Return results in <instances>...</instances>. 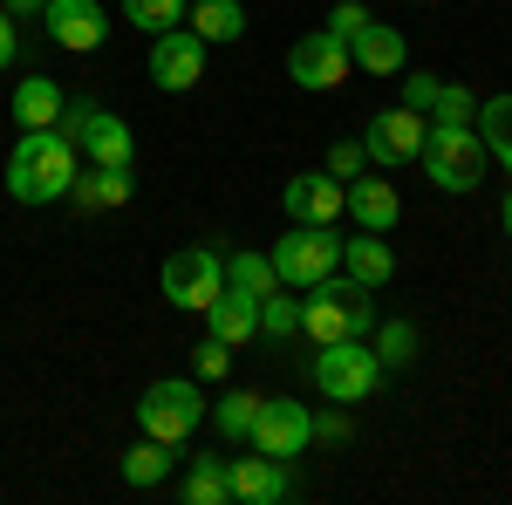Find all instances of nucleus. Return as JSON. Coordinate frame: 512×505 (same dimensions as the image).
I'll use <instances>...</instances> for the list:
<instances>
[{
  "mask_svg": "<svg viewBox=\"0 0 512 505\" xmlns=\"http://www.w3.org/2000/svg\"><path fill=\"white\" fill-rule=\"evenodd\" d=\"M260 335H301V301H287V294H267L260 301Z\"/></svg>",
  "mask_w": 512,
  "mask_h": 505,
  "instance_id": "31",
  "label": "nucleus"
},
{
  "mask_svg": "<svg viewBox=\"0 0 512 505\" xmlns=\"http://www.w3.org/2000/svg\"><path fill=\"white\" fill-rule=\"evenodd\" d=\"M0 7H7L14 21H28V14H35V21H41V7H48V0H0Z\"/></svg>",
  "mask_w": 512,
  "mask_h": 505,
  "instance_id": "38",
  "label": "nucleus"
},
{
  "mask_svg": "<svg viewBox=\"0 0 512 505\" xmlns=\"http://www.w3.org/2000/svg\"><path fill=\"white\" fill-rule=\"evenodd\" d=\"M424 171H431L437 192H478L485 185V164H492V151L478 144V130H424Z\"/></svg>",
  "mask_w": 512,
  "mask_h": 505,
  "instance_id": "4",
  "label": "nucleus"
},
{
  "mask_svg": "<svg viewBox=\"0 0 512 505\" xmlns=\"http://www.w3.org/2000/svg\"><path fill=\"white\" fill-rule=\"evenodd\" d=\"M342 267V239H335V226H294L287 239H274V273L280 287H321L328 273Z\"/></svg>",
  "mask_w": 512,
  "mask_h": 505,
  "instance_id": "6",
  "label": "nucleus"
},
{
  "mask_svg": "<svg viewBox=\"0 0 512 505\" xmlns=\"http://www.w3.org/2000/svg\"><path fill=\"white\" fill-rule=\"evenodd\" d=\"M253 451H267V458H301L308 444H315V417H308V403H294V396H260V410H253V437H246Z\"/></svg>",
  "mask_w": 512,
  "mask_h": 505,
  "instance_id": "9",
  "label": "nucleus"
},
{
  "mask_svg": "<svg viewBox=\"0 0 512 505\" xmlns=\"http://www.w3.org/2000/svg\"><path fill=\"white\" fill-rule=\"evenodd\" d=\"M178 465L171 458V444H158V437H144L137 451H123V478L137 485V492H151V485H164V471Z\"/></svg>",
  "mask_w": 512,
  "mask_h": 505,
  "instance_id": "25",
  "label": "nucleus"
},
{
  "mask_svg": "<svg viewBox=\"0 0 512 505\" xmlns=\"http://www.w3.org/2000/svg\"><path fill=\"white\" fill-rule=\"evenodd\" d=\"M185 21H192V35L205 41V48H212V41H239V35H246V7H239V0H198Z\"/></svg>",
  "mask_w": 512,
  "mask_h": 505,
  "instance_id": "22",
  "label": "nucleus"
},
{
  "mask_svg": "<svg viewBox=\"0 0 512 505\" xmlns=\"http://www.w3.org/2000/svg\"><path fill=\"white\" fill-rule=\"evenodd\" d=\"M315 383L328 403H369L383 389V355L355 342H315Z\"/></svg>",
  "mask_w": 512,
  "mask_h": 505,
  "instance_id": "3",
  "label": "nucleus"
},
{
  "mask_svg": "<svg viewBox=\"0 0 512 505\" xmlns=\"http://www.w3.org/2000/svg\"><path fill=\"white\" fill-rule=\"evenodd\" d=\"M349 55H355V69H362V76H403V62H410V41L396 35L390 21H376V14H369V28L349 41Z\"/></svg>",
  "mask_w": 512,
  "mask_h": 505,
  "instance_id": "16",
  "label": "nucleus"
},
{
  "mask_svg": "<svg viewBox=\"0 0 512 505\" xmlns=\"http://www.w3.org/2000/svg\"><path fill=\"white\" fill-rule=\"evenodd\" d=\"M55 130H62L69 144H76V157L130 171V151H137V137H130V123H123V117H110V110H89V103H69Z\"/></svg>",
  "mask_w": 512,
  "mask_h": 505,
  "instance_id": "8",
  "label": "nucleus"
},
{
  "mask_svg": "<svg viewBox=\"0 0 512 505\" xmlns=\"http://www.w3.org/2000/svg\"><path fill=\"white\" fill-rule=\"evenodd\" d=\"M472 130H478V144L499 157L512 171V96H492V103H478V117H472Z\"/></svg>",
  "mask_w": 512,
  "mask_h": 505,
  "instance_id": "24",
  "label": "nucleus"
},
{
  "mask_svg": "<svg viewBox=\"0 0 512 505\" xmlns=\"http://www.w3.org/2000/svg\"><path fill=\"white\" fill-rule=\"evenodd\" d=\"M424 117H431L437 130H472L478 96H472V89H458V82H437V96H431V110H424Z\"/></svg>",
  "mask_w": 512,
  "mask_h": 505,
  "instance_id": "27",
  "label": "nucleus"
},
{
  "mask_svg": "<svg viewBox=\"0 0 512 505\" xmlns=\"http://www.w3.org/2000/svg\"><path fill=\"white\" fill-rule=\"evenodd\" d=\"M362 28H369V7H362V0H342V7L328 14V35L335 41H355Z\"/></svg>",
  "mask_w": 512,
  "mask_h": 505,
  "instance_id": "33",
  "label": "nucleus"
},
{
  "mask_svg": "<svg viewBox=\"0 0 512 505\" xmlns=\"http://www.w3.org/2000/svg\"><path fill=\"white\" fill-rule=\"evenodd\" d=\"M369 328H376V301H369L362 280L328 273L321 287H308V301H301V335L308 342H355Z\"/></svg>",
  "mask_w": 512,
  "mask_h": 505,
  "instance_id": "2",
  "label": "nucleus"
},
{
  "mask_svg": "<svg viewBox=\"0 0 512 505\" xmlns=\"http://www.w3.org/2000/svg\"><path fill=\"white\" fill-rule=\"evenodd\" d=\"M253 410H260L253 389H226V396H219V437L246 444V437H253Z\"/></svg>",
  "mask_w": 512,
  "mask_h": 505,
  "instance_id": "29",
  "label": "nucleus"
},
{
  "mask_svg": "<svg viewBox=\"0 0 512 505\" xmlns=\"http://www.w3.org/2000/svg\"><path fill=\"white\" fill-rule=\"evenodd\" d=\"M226 287L253 294V301H267V294L280 287V273H274V260H267V253H233V260H226Z\"/></svg>",
  "mask_w": 512,
  "mask_h": 505,
  "instance_id": "26",
  "label": "nucleus"
},
{
  "mask_svg": "<svg viewBox=\"0 0 512 505\" xmlns=\"http://www.w3.org/2000/svg\"><path fill=\"white\" fill-rule=\"evenodd\" d=\"M185 499L192 505H226L233 499V471L219 465V451H198L192 465H185Z\"/></svg>",
  "mask_w": 512,
  "mask_h": 505,
  "instance_id": "23",
  "label": "nucleus"
},
{
  "mask_svg": "<svg viewBox=\"0 0 512 505\" xmlns=\"http://www.w3.org/2000/svg\"><path fill=\"white\" fill-rule=\"evenodd\" d=\"M349 219L362 226V233H390L396 219H403V198H396V185L383 178V171L349 178Z\"/></svg>",
  "mask_w": 512,
  "mask_h": 505,
  "instance_id": "15",
  "label": "nucleus"
},
{
  "mask_svg": "<svg viewBox=\"0 0 512 505\" xmlns=\"http://www.w3.org/2000/svg\"><path fill=\"white\" fill-rule=\"evenodd\" d=\"M362 171H369V151H362V144H328V178L349 185V178H362Z\"/></svg>",
  "mask_w": 512,
  "mask_h": 505,
  "instance_id": "32",
  "label": "nucleus"
},
{
  "mask_svg": "<svg viewBox=\"0 0 512 505\" xmlns=\"http://www.w3.org/2000/svg\"><path fill=\"white\" fill-rule=\"evenodd\" d=\"M192 7L185 0H123V21L130 28H144V35H164V28H178Z\"/></svg>",
  "mask_w": 512,
  "mask_h": 505,
  "instance_id": "28",
  "label": "nucleus"
},
{
  "mask_svg": "<svg viewBox=\"0 0 512 505\" xmlns=\"http://www.w3.org/2000/svg\"><path fill=\"white\" fill-rule=\"evenodd\" d=\"M137 424H144V437H158V444H171V451H178V444L205 424V396H198V383H185V376H164V383L144 389Z\"/></svg>",
  "mask_w": 512,
  "mask_h": 505,
  "instance_id": "5",
  "label": "nucleus"
},
{
  "mask_svg": "<svg viewBox=\"0 0 512 505\" xmlns=\"http://www.w3.org/2000/svg\"><path fill=\"white\" fill-rule=\"evenodd\" d=\"M424 130H431V117L424 110H410V103H396V110H376L369 117V137H362V151H369V164H410V157L424 151Z\"/></svg>",
  "mask_w": 512,
  "mask_h": 505,
  "instance_id": "11",
  "label": "nucleus"
},
{
  "mask_svg": "<svg viewBox=\"0 0 512 505\" xmlns=\"http://www.w3.org/2000/svg\"><path fill=\"white\" fill-rule=\"evenodd\" d=\"M233 499L239 505H274L280 492H287V471H280V458H267V451H253V458H233Z\"/></svg>",
  "mask_w": 512,
  "mask_h": 505,
  "instance_id": "18",
  "label": "nucleus"
},
{
  "mask_svg": "<svg viewBox=\"0 0 512 505\" xmlns=\"http://www.w3.org/2000/svg\"><path fill=\"white\" fill-rule=\"evenodd\" d=\"M315 437L321 444H342L349 437V417H315Z\"/></svg>",
  "mask_w": 512,
  "mask_h": 505,
  "instance_id": "36",
  "label": "nucleus"
},
{
  "mask_svg": "<svg viewBox=\"0 0 512 505\" xmlns=\"http://www.w3.org/2000/svg\"><path fill=\"white\" fill-rule=\"evenodd\" d=\"M7 62H14V14L0 7V69H7Z\"/></svg>",
  "mask_w": 512,
  "mask_h": 505,
  "instance_id": "37",
  "label": "nucleus"
},
{
  "mask_svg": "<svg viewBox=\"0 0 512 505\" xmlns=\"http://www.w3.org/2000/svg\"><path fill=\"white\" fill-rule=\"evenodd\" d=\"M342 273L349 280H362V287H383L396 273V253L383 233H362V239H342Z\"/></svg>",
  "mask_w": 512,
  "mask_h": 505,
  "instance_id": "20",
  "label": "nucleus"
},
{
  "mask_svg": "<svg viewBox=\"0 0 512 505\" xmlns=\"http://www.w3.org/2000/svg\"><path fill=\"white\" fill-rule=\"evenodd\" d=\"M76 185V144L62 130H21V144L7 151V192L21 205H55Z\"/></svg>",
  "mask_w": 512,
  "mask_h": 505,
  "instance_id": "1",
  "label": "nucleus"
},
{
  "mask_svg": "<svg viewBox=\"0 0 512 505\" xmlns=\"http://www.w3.org/2000/svg\"><path fill=\"white\" fill-rule=\"evenodd\" d=\"M62 110H69V96H62L48 76H28L21 89H14V130H55Z\"/></svg>",
  "mask_w": 512,
  "mask_h": 505,
  "instance_id": "19",
  "label": "nucleus"
},
{
  "mask_svg": "<svg viewBox=\"0 0 512 505\" xmlns=\"http://www.w3.org/2000/svg\"><path fill=\"white\" fill-rule=\"evenodd\" d=\"M506 239H512V192H506Z\"/></svg>",
  "mask_w": 512,
  "mask_h": 505,
  "instance_id": "39",
  "label": "nucleus"
},
{
  "mask_svg": "<svg viewBox=\"0 0 512 505\" xmlns=\"http://www.w3.org/2000/svg\"><path fill=\"white\" fill-rule=\"evenodd\" d=\"M431 96H437V76H403V103L410 110H431Z\"/></svg>",
  "mask_w": 512,
  "mask_h": 505,
  "instance_id": "35",
  "label": "nucleus"
},
{
  "mask_svg": "<svg viewBox=\"0 0 512 505\" xmlns=\"http://www.w3.org/2000/svg\"><path fill=\"white\" fill-rule=\"evenodd\" d=\"M226 362H233V349L212 335V342H198V355H192V369H198V383H212V376H226Z\"/></svg>",
  "mask_w": 512,
  "mask_h": 505,
  "instance_id": "34",
  "label": "nucleus"
},
{
  "mask_svg": "<svg viewBox=\"0 0 512 505\" xmlns=\"http://www.w3.org/2000/svg\"><path fill=\"white\" fill-rule=\"evenodd\" d=\"M376 355H383V369H410L417 362V328L410 321H383L376 328Z\"/></svg>",
  "mask_w": 512,
  "mask_h": 505,
  "instance_id": "30",
  "label": "nucleus"
},
{
  "mask_svg": "<svg viewBox=\"0 0 512 505\" xmlns=\"http://www.w3.org/2000/svg\"><path fill=\"white\" fill-rule=\"evenodd\" d=\"M219 287H226V260L212 253V246H178V253H164V301L185 314H205L219 301Z\"/></svg>",
  "mask_w": 512,
  "mask_h": 505,
  "instance_id": "7",
  "label": "nucleus"
},
{
  "mask_svg": "<svg viewBox=\"0 0 512 505\" xmlns=\"http://www.w3.org/2000/svg\"><path fill=\"white\" fill-rule=\"evenodd\" d=\"M198 76H205V41H198L192 28H164V35H151V82H158V89L185 96Z\"/></svg>",
  "mask_w": 512,
  "mask_h": 505,
  "instance_id": "13",
  "label": "nucleus"
},
{
  "mask_svg": "<svg viewBox=\"0 0 512 505\" xmlns=\"http://www.w3.org/2000/svg\"><path fill=\"white\" fill-rule=\"evenodd\" d=\"M123 198H130V171H117V164H96L89 178L69 185V205H82V212H110Z\"/></svg>",
  "mask_w": 512,
  "mask_h": 505,
  "instance_id": "21",
  "label": "nucleus"
},
{
  "mask_svg": "<svg viewBox=\"0 0 512 505\" xmlns=\"http://www.w3.org/2000/svg\"><path fill=\"white\" fill-rule=\"evenodd\" d=\"M280 212H287L294 226H335V219L349 212V185L328 178V171H301V178L280 185Z\"/></svg>",
  "mask_w": 512,
  "mask_h": 505,
  "instance_id": "12",
  "label": "nucleus"
},
{
  "mask_svg": "<svg viewBox=\"0 0 512 505\" xmlns=\"http://www.w3.org/2000/svg\"><path fill=\"white\" fill-rule=\"evenodd\" d=\"M205 321H212V335H219L226 349H246V342L260 335V301L239 294V287H219V301L205 308Z\"/></svg>",
  "mask_w": 512,
  "mask_h": 505,
  "instance_id": "17",
  "label": "nucleus"
},
{
  "mask_svg": "<svg viewBox=\"0 0 512 505\" xmlns=\"http://www.w3.org/2000/svg\"><path fill=\"white\" fill-rule=\"evenodd\" d=\"M41 28H48L55 48L89 55V48H103V35H110V14H103L96 0H48V7H41Z\"/></svg>",
  "mask_w": 512,
  "mask_h": 505,
  "instance_id": "14",
  "label": "nucleus"
},
{
  "mask_svg": "<svg viewBox=\"0 0 512 505\" xmlns=\"http://www.w3.org/2000/svg\"><path fill=\"white\" fill-rule=\"evenodd\" d=\"M287 76L301 82V89H342V82L355 76V55H349V41H335L328 28H315V35H301L294 48H287Z\"/></svg>",
  "mask_w": 512,
  "mask_h": 505,
  "instance_id": "10",
  "label": "nucleus"
}]
</instances>
